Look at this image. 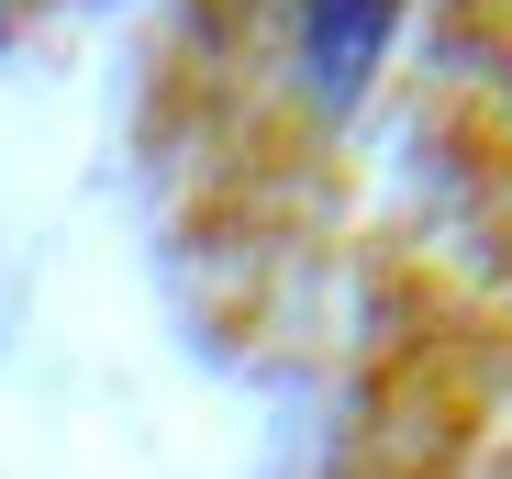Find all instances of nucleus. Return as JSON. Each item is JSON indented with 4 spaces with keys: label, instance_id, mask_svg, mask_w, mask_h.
Wrapping results in <instances>:
<instances>
[{
    "label": "nucleus",
    "instance_id": "1",
    "mask_svg": "<svg viewBox=\"0 0 512 479\" xmlns=\"http://www.w3.org/2000/svg\"><path fill=\"white\" fill-rule=\"evenodd\" d=\"M390 23V0H312V45H323V67L346 78L357 56H368V34Z\"/></svg>",
    "mask_w": 512,
    "mask_h": 479
}]
</instances>
